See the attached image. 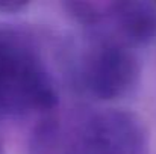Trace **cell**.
<instances>
[{"label": "cell", "instance_id": "6", "mask_svg": "<svg viewBox=\"0 0 156 154\" xmlns=\"http://www.w3.org/2000/svg\"><path fill=\"white\" fill-rule=\"evenodd\" d=\"M0 154H5V148H3V142L0 139Z\"/></svg>", "mask_w": 156, "mask_h": 154}, {"label": "cell", "instance_id": "2", "mask_svg": "<svg viewBox=\"0 0 156 154\" xmlns=\"http://www.w3.org/2000/svg\"><path fill=\"white\" fill-rule=\"evenodd\" d=\"M64 49V74L79 95L117 103L138 92L143 67L135 49L96 30H82Z\"/></svg>", "mask_w": 156, "mask_h": 154}, {"label": "cell", "instance_id": "1", "mask_svg": "<svg viewBox=\"0 0 156 154\" xmlns=\"http://www.w3.org/2000/svg\"><path fill=\"white\" fill-rule=\"evenodd\" d=\"M150 130L135 112L71 106L40 118L26 154H150Z\"/></svg>", "mask_w": 156, "mask_h": 154}, {"label": "cell", "instance_id": "3", "mask_svg": "<svg viewBox=\"0 0 156 154\" xmlns=\"http://www.w3.org/2000/svg\"><path fill=\"white\" fill-rule=\"evenodd\" d=\"M58 106V85L35 38L0 24V119L43 118Z\"/></svg>", "mask_w": 156, "mask_h": 154}, {"label": "cell", "instance_id": "5", "mask_svg": "<svg viewBox=\"0 0 156 154\" xmlns=\"http://www.w3.org/2000/svg\"><path fill=\"white\" fill-rule=\"evenodd\" d=\"M26 6H29V2H24V0H0V12H5V14L20 12Z\"/></svg>", "mask_w": 156, "mask_h": 154}, {"label": "cell", "instance_id": "4", "mask_svg": "<svg viewBox=\"0 0 156 154\" xmlns=\"http://www.w3.org/2000/svg\"><path fill=\"white\" fill-rule=\"evenodd\" d=\"M106 33L132 49L147 47L156 38V11L146 2L105 3L100 24L93 29Z\"/></svg>", "mask_w": 156, "mask_h": 154}]
</instances>
